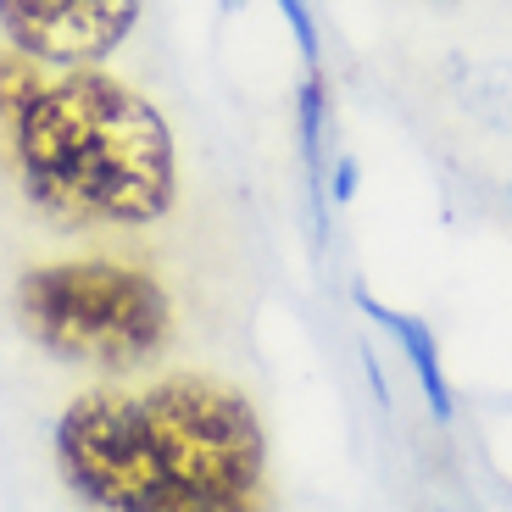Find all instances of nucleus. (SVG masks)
<instances>
[{
  "label": "nucleus",
  "instance_id": "obj_1",
  "mask_svg": "<svg viewBox=\"0 0 512 512\" xmlns=\"http://www.w3.org/2000/svg\"><path fill=\"white\" fill-rule=\"evenodd\" d=\"M67 490L112 512H245L262 501L268 440L251 401L212 379L90 390L56 423Z\"/></svg>",
  "mask_w": 512,
  "mask_h": 512
},
{
  "label": "nucleus",
  "instance_id": "obj_2",
  "mask_svg": "<svg viewBox=\"0 0 512 512\" xmlns=\"http://www.w3.org/2000/svg\"><path fill=\"white\" fill-rule=\"evenodd\" d=\"M23 190L62 223H156L179 190L173 128L145 95L67 67L12 123Z\"/></svg>",
  "mask_w": 512,
  "mask_h": 512
},
{
  "label": "nucleus",
  "instance_id": "obj_3",
  "mask_svg": "<svg viewBox=\"0 0 512 512\" xmlns=\"http://www.w3.org/2000/svg\"><path fill=\"white\" fill-rule=\"evenodd\" d=\"M17 318L62 362L128 373L167 346L173 307L128 262H45L17 279Z\"/></svg>",
  "mask_w": 512,
  "mask_h": 512
},
{
  "label": "nucleus",
  "instance_id": "obj_4",
  "mask_svg": "<svg viewBox=\"0 0 512 512\" xmlns=\"http://www.w3.org/2000/svg\"><path fill=\"white\" fill-rule=\"evenodd\" d=\"M140 23V0H0L6 45L45 67H95Z\"/></svg>",
  "mask_w": 512,
  "mask_h": 512
},
{
  "label": "nucleus",
  "instance_id": "obj_5",
  "mask_svg": "<svg viewBox=\"0 0 512 512\" xmlns=\"http://www.w3.org/2000/svg\"><path fill=\"white\" fill-rule=\"evenodd\" d=\"M357 307H362V318H368L373 329L396 340V351L407 357V368H412V379H418V390H423V401H429V412L446 423L457 401H451V379H446V362H440L435 329H429L423 318H412V312H396V307H384V301H373L368 290H357Z\"/></svg>",
  "mask_w": 512,
  "mask_h": 512
},
{
  "label": "nucleus",
  "instance_id": "obj_6",
  "mask_svg": "<svg viewBox=\"0 0 512 512\" xmlns=\"http://www.w3.org/2000/svg\"><path fill=\"white\" fill-rule=\"evenodd\" d=\"M295 140H301V167H307V195H312V229H329V173H323V145H329V84L318 67H307L301 101H295Z\"/></svg>",
  "mask_w": 512,
  "mask_h": 512
},
{
  "label": "nucleus",
  "instance_id": "obj_7",
  "mask_svg": "<svg viewBox=\"0 0 512 512\" xmlns=\"http://www.w3.org/2000/svg\"><path fill=\"white\" fill-rule=\"evenodd\" d=\"M45 90V78H39V62L28 51H0V123L12 128L23 117V106Z\"/></svg>",
  "mask_w": 512,
  "mask_h": 512
},
{
  "label": "nucleus",
  "instance_id": "obj_8",
  "mask_svg": "<svg viewBox=\"0 0 512 512\" xmlns=\"http://www.w3.org/2000/svg\"><path fill=\"white\" fill-rule=\"evenodd\" d=\"M279 12H284V23H290L295 45H301V56H307V67H318V28H312L307 0H279Z\"/></svg>",
  "mask_w": 512,
  "mask_h": 512
}]
</instances>
